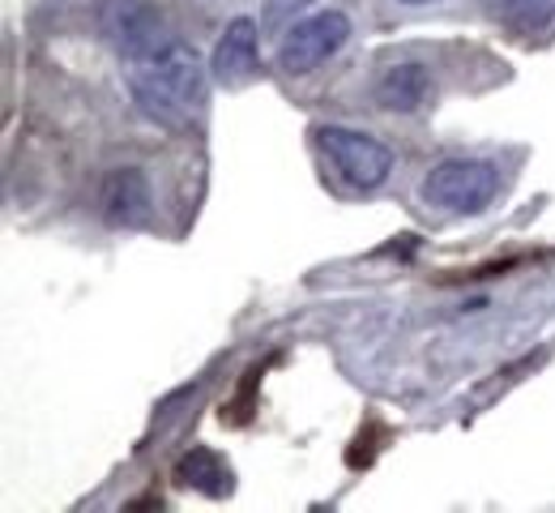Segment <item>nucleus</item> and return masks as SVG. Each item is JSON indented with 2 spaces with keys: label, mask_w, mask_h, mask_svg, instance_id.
I'll return each instance as SVG.
<instances>
[{
  "label": "nucleus",
  "mask_w": 555,
  "mask_h": 513,
  "mask_svg": "<svg viewBox=\"0 0 555 513\" xmlns=\"http://www.w3.org/2000/svg\"><path fill=\"white\" fill-rule=\"evenodd\" d=\"M129 94L145 120L163 129H189L206 103V61L197 48L171 43L129 65Z\"/></svg>",
  "instance_id": "1"
},
{
  "label": "nucleus",
  "mask_w": 555,
  "mask_h": 513,
  "mask_svg": "<svg viewBox=\"0 0 555 513\" xmlns=\"http://www.w3.org/2000/svg\"><path fill=\"white\" fill-rule=\"evenodd\" d=\"M418 193L444 215H483L500 193V167L491 158H444L423 176Z\"/></svg>",
  "instance_id": "2"
},
{
  "label": "nucleus",
  "mask_w": 555,
  "mask_h": 513,
  "mask_svg": "<svg viewBox=\"0 0 555 513\" xmlns=\"http://www.w3.org/2000/svg\"><path fill=\"white\" fill-rule=\"evenodd\" d=\"M94 22H99V35L112 43V52L125 56L129 65L176 43L167 17L150 0H99Z\"/></svg>",
  "instance_id": "3"
},
{
  "label": "nucleus",
  "mask_w": 555,
  "mask_h": 513,
  "mask_svg": "<svg viewBox=\"0 0 555 513\" xmlns=\"http://www.w3.org/2000/svg\"><path fill=\"white\" fill-rule=\"evenodd\" d=\"M350 39V17L343 9H321L299 17L295 26H286L282 43H278V69L291 77H304L321 69L330 56H338Z\"/></svg>",
  "instance_id": "4"
},
{
  "label": "nucleus",
  "mask_w": 555,
  "mask_h": 513,
  "mask_svg": "<svg viewBox=\"0 0 555 513\" xmlns=\"http://www.w3.org/2000/svg\"><path fill=\"white\" fill-rule=\"evenodd\" d=\"M317 142L325 150V158L334 163V171L347 180L350 189H380L393 171V150L385 142H376L372 133H359V129H343V125H321L317 129Z\"/></svg>",
  "instance_id": "5"
},
{
  "label": "nucleus",
  "mask_w": 555,
  "mask_h": 513,
  "mask_svg": "<svg viewBox=\"0 0 555 513\" xmlns=\"http://www.w3.org/2000/svg\"><path fill=\"white\" fill-rule=\"evenodd\" d=\"M154 210V193L141 167H112L99 184V215L112 227H138Z\"/></svg>",
  "instance_id": "6"
},
{
  "label": "nucleus",
  "mask_w": 555,
  "mask_h": 513,
  "mask_svg": "<svg viewBox=\"0 0 555 513\" xmlns=\"http://www.w3.org/2000/svg\"><path fill=\"white\" fill-rule=\"evenodd\" d=\"M257 43H261L257 22H253V17H235V22L222 30L218 48H214V61H209L214 77H218L222 86L248 81L253 69H257Z\"/></svg>",
  "instance_id": "7"
},
{
  "label": "nucleus",
  "mask_w": 555,
  "mask_h": 513,
  "mask_svg": "<svg viewBox=\"0 0 555 513\" xmlns=\"http://www.w3.org/2000/svg\"><path fill=\"white\" fill-rule=\"evenodd\" d=\"M376 103L385 112H398V116H411L418 107H427L431 103V74H427V65H418V61L389 65L385 74L376 77Z\"/></svg>",
  "instance_id": "8"
},
{
  "label": "nucleus",
  "mask_w": 555,
  "mask_h": 513,
  "mask_svg": "<svg viewBox=\"0 0 555 513\" xmlns=\"http://www.w3.org/2000/svg\"><path fill=\"white\" fill-rule=\"evenodd\" d=\"M176 479H180L184 488L206 492V497H222V492H231V471L218 462V453L206 449V445H197V449H189V453L180 458Z\"/></svg>",
  "instance_id": "9"
},
{
  "label": "nucleus",
  "mask_w": 555,
  "mask_h": 513,
  "mask_svg": "<svg viewBox=\"0 0 555 513\" xmlns=\"http://www.w3.org/2000/svg\"><path fill=\"white\" fill-rule=\"evenodd\" d=\"M487 4L500 22H508L513 30H526V35L555 26V0H487Z\"/></svg>",
  "instance_id": "10"
},
{
  "label": "nucleus",
  "mask_w": 555,
  "mask_h": 513,
  "mask_svg": "<svg viewBox=\"0 0 555 513\" xmlns=\"http://www.w3.org/2000/svg\"><path fill=\"white\" fill-rule=\"evenodd\" d=\"M308 4H312V0H270V4H266V22H286V17H295V13H299V9H308Z\"/></svg>",
  "instance_id": "11"
},
{
  "label": "nucleus",
  "mask_w": 555,
  "mask_h": 513,
  "mask_svg": "<svg viewBox=\"0 0 555 513\" xmlns=\"http://www.w3.org/2000/svg\"><path fill=\"white\" fill-rule=\"evenodd\" d=\"M402 4H431V0H402Z\"/></svg>",
  "instance_id": "12"
}]
</instances>
